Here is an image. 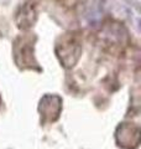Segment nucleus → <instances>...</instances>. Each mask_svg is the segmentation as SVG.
Segmentation results:
<instances>
[{"mask_svg": "<svg viewBox=\"0 0 141 149\" xmlns=\"http://www.w3.org/2000/svg\"><path fill=\"white\" fill-rule=\"evenodd\" d=\"M57 1L61 4L62 6L64 8H69V9H72L74 8L78 4V0H57Z\"/></svg>", "mask_w": 141, "mask_h": 149, "instance_id": "nucleus-4", "label": "nucleus"}, {"mask_svg": "<svg viewBox=\"0 0 141 149\" xmlns=\"http://www.w3.org/2000/svg\"><path fill=\"white\" fill-rule=\"evenodd\" d=\"M82 51V40L78 32H68L59 39L56 52L64 66L70 67L78 61Z\"/></svg>", "mask_w": 141, "mask_h": 149, "instance_id": "nucleus-1", "label": "nucleus"}, {"mask_svg": "<svg viewBox=\"0 0 141 149\" xmlns=\"http://www.w3.org/2000/svg\"><path fill=\"white\" fill-rule=\"evenodd\" d=\"M100 37L104 40L106 46L113 49H118L120 46H123L124 44L125 32L119 24H108L100 34Z\"/></svg>", "mask_w": 141, "mask_h": 149, "instance_id": "nucleus-3", "label": "nucleus"}, {"mask_svg": "<svg viewBox=\"0 0 141 149\" xmlns=\"http://www.w3.org/2000/svg\"><path fill=\"white\" fill-rule=\"evenodd\" d=\"M37 8L32 1H27L19 8L15 20L20 29H30L37 20Z\"/></svg>", "mask_w": 141, "mask_h": 149, "instance_id": "nucleus-2", "label": "nucleus"}]
</instances>
